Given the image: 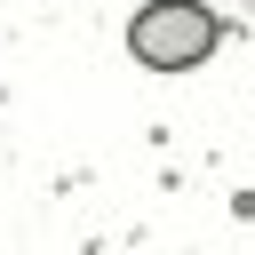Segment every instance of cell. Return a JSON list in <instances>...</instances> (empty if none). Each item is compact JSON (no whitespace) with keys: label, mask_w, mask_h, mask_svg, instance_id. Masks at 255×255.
<instances>
[{"label":"cell","mask_w":255,"mask_h":255,"mask_svg":"<svg viewBox=\"0 0 255 255\" xmlns=\"http://www.w3.org/2000/svg\"><path fill=\"white\" fill-rule=\"evenodd\" d=\"M223 40V16L207 0H143L128 16V56L143 72H199Z\"/></svg>","instance_id":"1"}]
</instances>
